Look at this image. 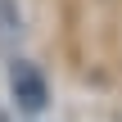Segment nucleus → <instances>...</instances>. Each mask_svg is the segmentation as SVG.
<instances>
[{"mask_svg":"<svg viewBox=\"0 0 122 122\" xmlns=\"http://www.w3.org/2000/svg\"><path fill=\"white\" fill-rule=\"evenodd\" d=\"M9 86H14V100H18V109H23V113H41V109H45V100H50L45 77H41L32 63H14V68H9Z\"/></svg>","mask_w":122,"mask_h":122,"instance_id":"nucleus-1","label":"nucleus"},{"mask_svg":"<svg viewBox=\"0 0 122 122\" xmlns=\"http://www.w3.org/2000/svg\"><path fill=\"white\" fill-rule=\"evenodd\" d=\"M23 36V14L14 0H0V45H14Z\"/></svg>","mask_w":122,"mask_h":122,"instance_id":"nucleus-2","label":"nucleus"}]
</instances>
